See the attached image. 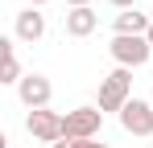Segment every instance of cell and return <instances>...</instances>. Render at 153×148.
I'll list each match as a JSON object with an SVG mask.
<instances>
[{
  "label": "cell",
  "mask_w": 153,
  "mask_h": 148,
  "mask_svg": "<svg viewBox=\"0 0 153 148\" xmlns=\"http://www.w3.org/2000/svg\"><path fill=\"white\" fill-rule=\"evenodd\" d=\"M0 58H4V66H0V82H21V78H25L17 53H13V41H0Z\"/></svg>",
  "instance_id": "10"
},
{
  "label": "cell",
  "mask_w": 153,
  "mask_h": 148,
  "mask_svg": "<svg viewBox=\"0 0 153 148\" xmlns=\"http://www.w3.org/2000/svg\"><path fill=\"white\" fill-rule=\"evenodd\" d=\"M42 4H50V0H29V8H42Z\"/></svg>",
  "instance_id": "15"
},
{
  "label": "cell",
  "mask_w": 153,
  "mask_h": 148,
  "mask_svg": "<svg viewBox=\"0 0 153 148\" xmlns=\"http://www.w3.org/2000/svg\"><path fill=\"white\" fill-rule=\"evenodd\" d=\"M112 58L124 66V70H137V66H145L149 62V53H153V45H149V37H112Z\"/></svg>",
  "instance_id": "3"
},
{
  "label": "cell",
  "mask_w": 153,
  "mask_h": 148,
  "mask_svg": "<svg viewBox=\"0 0 153 148\" xmlns=\"http://www.w3.org/2000/svg\"><path fill=\"white\" fill-rule=\"evenodd\" d=\"M54 148H83V140H58Z\"/></svg>",
  "instance_id": "11"
},
{
  "label": "cell",
  "mask_w": 153,
  "mask_h": 148,
  "mask_svg": "<svg viewBox=\"0 0 153 148\" xmlns=\"http://www.w3.org/2000/svg\"><path fill=\"white\" fill-rule=\"evenodd\" d=\"M128 99H132V70L116 66V70L100 82V111H124Z\"/></svg>",
  "instance_id": "1"
},
{
  "label": "cell",
  "mask_w": 153,
  "mask_h": 148,
  "mask_svg": "<svg viewBox=\"0 0 153 148\" xmlns=\"http://www.w3.org/2000/svg\"><path fill=\"white\" fill-rule=\"evenodd\" d=\"M17 37L21 41H42L46 37V17L37 12V8H25V12H17Z\"/></svg>",
  "instance_id": "9"
},
{
  "label": "cell",
  "mask_w": 153,
  "mask_h": 148,
  "mask_svg": "<svg viewBox=\"0 0 153 148\" xmlns=\"http://www.w3.org/2000/svg\"><path fill=\"white\" fill-rule=\"evenodd\" d=\"M100 123H103L100 107H75V111L62 115V140H95Z\"/></svg>",
  "instance_id": "2"
},
{
  "label": "cell",
  "mask_w": 153,
  "mask_h": 148,
  "mask_svg": "<svg viewBox=\"0 0 153 148\" xmlns=\"http://www.w3.org/2000/svg\"><path fill=\"white\" fill-rule=\"evenodd\" d=\"M83 148H112V144H103V140H83Z\"/></svg>",
  "instance_id": "12"
},
{
  "label": "cell",
  "mask_w": 153,
  "mask_h": 148,
  "mask_svg": "<svg viewBox=\"0 0 153 148\" xmlns=\"http://www.w3.org/2000/svg\"><path fill=\"white\" fill-rule=\"evenodd\" d=\"M116 8H137V0H112Z\"/></svg>",
  "instance_id": "13"
},
{
  "label": "cell",
  "mask_w": 153,
  "mask_h": 148,
  "mask_svg": "<svg viewBox=\"0 0 153 148\" xmlns=\"http://www.w3.org/2000/svg\"><path fill=\"white\" fill-rule=\"evenodd\" d=\"M145 37H149V45H153V29H149V33H145Z\"/></svg>",
  "instance_id": "16"
},
{
  "label": "cell",
  "mask_w": 153,
  "mask_h": 148,
  "mask_svg": "<svg viewBox=\"0 0 153 148\" xmlns=\"http://www.w3.org/2000/svg\"><path fill=\"white\" fill-rule=\"evenodd\" d=\"M120 127H124L128 136H153V103L128 99V107L120 111Z\"/></svg>",
  "instance_id": "5"
},
{
  "label": "cell",
  "mask_w": 153,
  "mask_h": 148,
  "mask_svg": "<svg viewBox=\"0 0 153 148\" xmlns=\"http://www.w3.org/2000/svg\"><path fill=\"white\" fill-rule=\"evenodd\" d=\"M66 4H71V8H87L91 0H66Z\"/></svg>",
  "instance_id": "14"
},
{
  "label": "cell",
  "mask_w": 153,
  "mask_h": 148,
  "mask_svg": "<svg viewBox=\"0 0 153 148\" xmlns=\"http://www.w3.org/2000/svg\"><path fill=\"white\" fill-rule=\"evenodd\" d=\"M17 95H21V103H25L29 111H42V107H50L54 86H50L46 74H25V78L17 82Z\"/></svg>",
  "instance_id": "6"
},
{
  "label": "cell",
  "mask_w": 153,
  "mask_h": 148,
  "mask_svg": "<svg viewBox=\"0 0 153 148\" xmlns=\"http://www.w3.org/2000/svg\"><path fill=\"white\" fill-rule=\"evenodd\" d=\"M25 127H29V136H33V140H42V144H50V148L62 140V115L50 111V107L29 111V115H25Z\"/></svg>",
  "instance_id": "4"
},
{
  "label": "cell",
  "mask_w": 153,
  "mask_h": 148,
  "mask_svg": "<svg viewBox=\"0 0 153 148\" xmlns=\"http://www.w3.org/2000/svg\"><path fill=\"white\" fill-rule=\"evenodd\" d=\"M95 25H100V12L87 4V8H71L66 12V33L71 37H91L95 33Z\"/></svg>",
  "instance_id": "8"
},
{
  "label": "cell",
  "mask_w": 153,
  "mask_h": 148,
  "mask_svg": "<svg viewBox=\"0 0 153 148\" xmlns=\"http://www.w3.org/2000/svg\"><path fill=\"white\" fill-rule=\"evenodd\" d=\"M153 29V21L145 12H137V8H124V12H116V37H145Z\"/></svg>",
  "instance_id": "7"
}]
</instances>
